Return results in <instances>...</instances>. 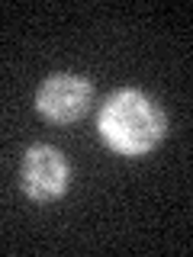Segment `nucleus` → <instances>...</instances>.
<instances>
[{
  "label": "nucleus",
  "instance_id": "obj_1",
  "mask_svg": "<svg viewBox=\"0 0 193 257\" xmlns=\"http://www.w3.org/2000/svg\"><path fill=\"white\" fill-rule=\"evenodd\" d=\"M96 125H100L103 142L129 158H142L155 151L167 132L161 103L145 90H132V87H123L107 96Z\"/></svg>",
  "mask_w": 193,
  "mask_h": 257
},
{
  "label": "nucleus",
  "instance_id": "obj_2",
  "mask_svg": "<svg viewBox=\"0 0 193 257\" xmlns=\"http://www.w3.org/2000/svg\"><path fill=\"white\" fill-rule=\"evenodd\" d=\"M93 103V84L80 74L71 71H58V74H48L36 90V109L42 112L48 122H77L80 116H87Z\"/></svg>",
  "mask_w": 193,
  "mask_h": 257
},
{
  "label": "nucleus",
  "instance_id": "obj_3",
  "mask_svg": "<svg viewBox=\"0 0 193 257\" xmlns=\"http://www.w3.org/2000/svg\"><path fill=\"white\" fill-rule=\"evenodd\" d=\"M20 183L29 199L36 203H52L64 196L71 183V164L55 145H32L23 155L20 164Z\"/></svg>",
  "mask_w": 193,
  "mask_h": 257
}]
</instances>
